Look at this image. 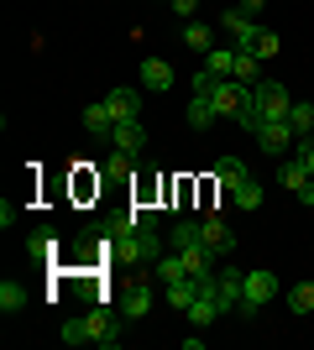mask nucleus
I'll use <instances>...</instances> for the list:
<instances>
[{
	"instance_id": "5701e85b",
	"label": "nucleus",
	"mask_w": 314,
	"mask_h": 350,
	"mask_svg": "<svg viewBox=\"0 0 314 350\" xmlns=\"http://www.w3.org/2000/svg\"><path fill=\"white\" fill-rule=\"evenodd\" d=\"M215 178H220V189H236L241 178H252V173H246V162H241V157H220V162H215Z\"/></svg>"
},
{
	"instance_id": "bb28decb",
	"label": "nucleus",
	"mask_w": 314,
	"mask_h": 350,
	"mask_svg": "<svg viewBox=\"0 0 314 350\" xmlns=\"http://www.w3.org/2000/svg\"><path fill=\"white\" fill-rule=\"evenodd\" d=\"M278 183H283V189H293V193H299L304 183H309V167H304V162H283V167H278Z\"/></svg>"
},
{
	"instance_id": "473e14b6",
	"label": "nucleus",
	"mask_w": 314,
	"mask_h": 350,
	"mask_svg": "<svg viewBox=\"0 0 314 350\" xmlns=\"http://www.w3.org/2000/svg\"><path fill=\"white\" fill-rule=\"evenodd\" d=\"M241 5H246L252 16H262V5H267V0H241Z\"/></svg>"
},
{
	"instance_id": "b1692460",
	"label": "nucleus",
	"mask_w": 314,
	"mask_h": 350,
	"mask_svg": "<svg viewBox=\"0 0 314 350\" xmlns=\"http://www.w3.org/2000/svg\"><path fill=\"white\" fill-rule=\"evenodd\" d=\"M288 131H293V136H309L314 131V105L309 100H293V110H288Z\"/></svg>"
},
{
	"instance_id": "6e6552de",
	"label": "nucleus",
	"mask_w": 314,
	"mask_h": 350,
	"mask_svg": "<svg viewBox=\"0 0 314 350\" xmlns=\"http://www.w3.org/2000/svg\"><path fill=\"white\" fill-rule=\"evenodd\" d=\"M199 235H205V246L215 251V262H225V256L236 251V235H231V225H225L220 215H205V219H199Z\"/></svg>"
},
{
	"instance_id": "ddd939ff",
	"label": "nucleus",
	"mask_w": 314,
	"mask_h": 350,
	"mask_svg": "<svg viewBox=\"0 0 314 350\" xmlns=\"http://www.w3.org/2000/svg\"><path fill=\"white\" fill-rule=\"evenodd\" d=\"M79 126H84L90 136H110V131H116V116H110V105H105V100H94V105H84Z\"/></svg>"
},
{
	"instance_id": "423d86ee",
	"label": "nucleus",
	"mask_w": 314,
	"mask_h": 350,
	"mask_svg": "<svg viewBox=\"0 0 314 350\" xmlns=\"http://www.w3.org/2000/svg\"><path fill=\"white\" fill-rule=\"evenodd\" d=\"M241 288H246V272L231 267V262H220V272H215V298H220L225 314H236V308H241Z\"/></svg>"
},
{
	"instance_id": "f03ea898",
	"label": "nucleus",
	"mask_w": 314,
	"mask_h": 350,
	"mask_svg": "<svg viewBox=\"0 0 314 350\" xmlns=\"http://www.w3.org/2000/svg\"><path fill=\"white\" fill-rule=\"evenodd\" d=\"M272 293H278V278H272L267 267H257V272H246V288H241V319H257L262 308L272 304Z\"/></svg>"
},
{
	"instance_id": "a211bd4d",
	"label": "nucleus",
	"mask_w": 314,
	"mask_h": 350,
	"mask_svg": "<svg viewBox=\"0 0 314 350\" xmlns=\"http://www.w3.org/2000/svg\"><path fill=\"white\" fill-rule=\"evenodd\" d=\"M183 272H189V267H183V256H179V251H163V256L152 262V278L163 282V288H168L173 278H183Z\"/></svg>"
},
{
	"instance_id": "cd10ccee",
	"label": "nucleus",
	"mask_w": 314,
	"mask_h": 350,
	"mask_svg": "<svg viewBox=\"0 0 314 350\" xmlns=\"http://www.w3.org/2000/svg\"><path fill=\"white\" fill-rule=\"evenodd\" d=\"M53 251H58V235H53V230H37V235L27 241V256H37V262H42V256H53Z\"/></svg>"
},
{
	"instance_id": "412c9836",
	"label": "nucleus",
	"mask_w": 314,
	"mask_h": 350,
	"mask_svg": "<svg viewBox=\"0 0 314 350\" xmlns=\"http://www.w3.org/2000/svg\"><path fill=\"white\" fill-rule=\"evenodd\" d=\"M205 68L215 73V79H231V73H236V47H215V53H205Z\"/></svg>"
},
{
	"instance_id": "0eeeda50",
	"label": "nucleus",
	"mask_w": 314,
	"mask_h": 350,
	"mask_svg": "<svg viewBox=\"0 0 314 350\" xmlns=\"http://www.w3.org/2000/svg\"><path fill=\"white\" fill-rule=\"evenodd\" d=\"M152 304H157V293H152L147 278H136L131 288H120V319H147Z\"/></svg>"
},
{
	"instance_id": "2eb2a0df",
	"label": "nucleus",
	"mask_w": 314,
	"mask_h": 350,
	"mask_svg": "<svg viewBox=\"0 0 314 350\" xmlns=\"http://www.w3.org/2000/svg\"><path fill=\"white\" fill-rule=\"evenodd\" d=\"M236 84H246V89H257L262 84V58L257 53H246V47H236V73H231Z\"/></svg>"
},
{
	"instance_id": "c756f323",
	"label": "nucleus",
	"mask_w": 314,
	"mask_h": 350,
	"mask_svg": "<svg viewBox=\"0 0 314 350\" xmlns=\"http://www.w3.org/2000/svg\"><path fill=\"white\" fill-rule=\"evenodd\" d=\"M293 142H299V162L309 167V178H314V131L309 136H293Z\"/></svg>"
},
{
	"instance_id": "20e7f679",
	"label": "nucleus",
	"mask_w": 314,
	"mask_h": 350,
	"mask_svg": "<svg viewBox=\"0 0 314 350\" xmlns=\"http://www.w3.org/2000/svg\"><path fill=\"white\" fill-rule=\"evenodd\" d=\"M252 110H257L262 120H288V110H293L288 84H267V79H262V84L252 89Z\"/></svg>"
},
{
	"instance_id": "f8f14e48",
	"label": "nucleus",
	"mask_w": 314,
	"mask_h": 350,
	"mask_svg": "<svg viewBox=\"0 0 314 350\" xmlns=\"http://www.w3.org/2000/svg\"><path fill=\"white\" fill-rule=\"evenodd\" d=\"M105 105H110V116H116V120H136V116H142V94H136V89H126V84L110 89V94H105Z\"/></svg>"
},
{
	"instance_id": "1a4fd4ad",
	"label": "nucleus",
	"mask_w": 314,
	"mask_h": 350,
	"mask_svg": "<svg viewBox=\"0 0 314 350\" xmlns=\"http://www.w3.org/2000/svg\"><path fill=\"white\" fill-rule=\"evenodd\" d=\"M220 314H225V308H220V298H215V288H205V293L194 298V304L183 308V319L194 324V329H209V324L220 319Z\"/></svg>"
},
{
	"instance_id": "6ab92c4d",
	"label": "nucleus",
	"mask_w": 314,
	"mask_h": 350,
	"mask_svg": "<svg viewBox=\"0 0 314 350\" xmlns=\"http://www.w3.org/2000/svg\"><path fill=\"white\" fill-rule=\"evenodd\" d=\"M236 47H246V53H257V58H272V53H278V31H267V27H257L252 37H246V42H236Z\"/></svg>"
},
{
	"instance_id": "dca6fc26",
	"label": "nucleus",
	"mask_w": 314,
	"mask_h": 350,
	"mask_svg": "<svg viewBox=\"0 0 314 350\" xmlns=\"http://www.w3.org/2000/svg\"><path fill=\"white\" fill-rule=\"evenodd\" d=\"M142 84L163 94V89H173V84H179V79H173V68H168L163 58H147V63H142Z\"/></svg>"
},
{
	"instance_id": "4468645a",
	"label": "nucleus",
	"mask_w": 314,
	"mask_h": 350,
	"mask_svg": "<svg viewBox=\"0 0 314 350\" xmlns=\"http://www.w3.org/2000/svg\"><path fill=\"white\" fill-rule=\"evenodd\" d=\"M220 31H231L236 42H246V37L257 31V16L246 11V5H231V11H220Z\"/></svg>"
},
{
	"instance_id": "c85d7f7f",
	"label": "nucleus",
	"mask_w": 314,
	"mask_h": 350,
	"mask_svg": "<svg viewBox=\"0 0 314 350\" xmlns=\"http://www.w3.org/2000/svg\"><path fill=\"white\" fill-rule=\"evenodd\" d=\"M215 84H220V79H215V73H209V68H199L194 79H189V94H209V89H215Z\"/></svg>"
},
{
	"instance_id": "39448f33",
	"label": "nucleus",
	"mask_w": 314,
	"mask_h": 350,
	"mask_svg": "<svg viewBox=\"0 0 314 350\" xmlns=\"http://www.w3.org/2000/svg\"><path fill=\"white\" fill-rule=\"evenodd\" d=\"M110 329H116V319H110V308H90L84 319L63 324V345H90V340L110 335Z\"/></svg>"
},
{
	"instance_id": "f257e3e1",
	"label": "nucleus",
	"mask_w": 314,
	"mask_h": 350,
	"mask_svg": "<svg viewBox=\"0 0 314 350\" xmlns=\"http://www.w3.org/2000/svg\"><path fill=\"white\" fill-rule=\"evenodd\" d=\"M110 256L126 267H152L157 256H163V235H157V219H152V209H136V215H120L110 219Z\"/></svg>"
},
{
	"instance_id": "9b49d317",
	"label": "nucleus",
	"mask_w": 314,
	"mask_h": 350,
	"mask_svg": "<svg viewBox=\"0 0 314 350\" xmlns=\"http://www.w3.org/2000/svg\"><path fill=\"white\" fill-rule=\"evenodd\" d=\"M110 142H116V152H142V146H147V131H142V116L136 120H116V131H110Z\"/></svg>"
},
{
	"instance_id": "a878e982",
	"label": "nucleus",
	"mask_w": 314,
	"mask_h": 350,
	"mask_svg": "<svg viewBox=\"0 0 314 350\" xmlns=\"http://www.w3.org/2000/svg\"><path fill=\"white\" fill-rule=\"evenodd\" d=\"M288 308H293L299 319H304V314H314V278H309V282H299V288L288 293Z\"/></svg>"
},
{
	"instance_id": "4be33fe9",
	"label": "nucleus",
	"mask_w": 314,
	"mask_h": 350,
	"mask_svg": "<svg viewBox=\"0 0 314 350\" xmlns=\"http://www.w3.org/2000/svg\"><path fill=\"white\" fill-rule=\"evenodd\" d=\"M183 42L194 47V53H215V27H205V21H189V27H183Z\"/></svg>"
},
{
	"instance_id": "7c9ffc66",
	"label": "nucleus",
	"mask_w": 314,
	"mask_h": 350,
	"mask_svg": "<svg viewBox=\"0 0 314 350\" xmlns=\"http://www.w3.org/2000/svg\"><path fill=\"white\" fill-rule=\"evenodd\" d=\"M173 11H179L183 21H194V11H199V0H173Z\"/></svg>"
},
{
	"instance_id": "aec40b11",
	"label": "nucleus",
	"mask_w": 314,
	"mask_h": 350,
	"mask_svg": "<svg viewBox=\"0 0 314 350\" xmlns=\"http://www.w3.org/2000/svg\"><path fill=\"white\" fill-rule=\"evenodd\" d=\"M21 308H27V288L16 278H5L0 282V314H21Z\"/></svg>"
},
{
	"instance_id": "2f4dec72",
	"label": "nucleus",
	"mask_w": 314,
	"mask_h": 350,
	"mask_svg": "<svg viewBox=\"0 0 314 350\" xmlns=\"http://www.w3.org/2000/svg\"><path fill=\"white\" fill-rule=\"evenodd\" d=\"M299 199H304V204H314V178H309V183L299 189Z\"/></svg>"
},
{
	"instance_id": "7ed1b4c3",
	"label": "nucleus",
	"mask_w": 314,
	"mask_h": 350,
	"mask_svg": "<svg viewBox=\"0 0 314 350\" xmlns=\"http://www.w3.org/2000/svg\"><path fill=\"white\" fill-rule=\"evenodd\" d=\"M209 105H215V116H220V120H241L246 110H252V89L236 84V79H220V84L209 89Z\"/></svg>"
},
{
	"instance_id": "f3484780",
	"label": "nucleus",
	"mask_w": 314,
	"mask_h": 350,
	"mask_svg": "<svg viewBox=\"0 0 314 350\" xmlns=\"http://www.w3.org/2000/svg\"><path fill=\"white\" fill-rule=\"evenodd\" d=\"M215 105H209V94H189V126H194V131H209V126H215Z\"/></svg>"
},
{
	"instance_id": "9d476101",
	"label": "nucleus",
	"mask_w": 314,
	"mask_h": 350,
	"mask_svg": "<svg viewBox=\"0 0 314 350\" xmlns=\"http://www.w3.org/2000/svg\"><path fill=\"white\" fill-rule=\"evenodd\" d=\"M252 136H257V146H262V152H272V157H278V152H288V142H293L288 120H262Z\"/></svg>"
},
{
	"instance_id": "393cba45",
	"label": "nucleus",
	"mask_w": 314,
	"mask_h": 350,
	"mask_svg": "<svg viewBox=\"0 0 314 350\" xmlns=\"http://www.w3.org/2000/svg\"><path fill=\"white\" fill-rule=\"evenodd\" d=\"M231 199H236L241 209H262V183H257V178H241L236 189H231Z\"/></svg>"
}]
</instances>
